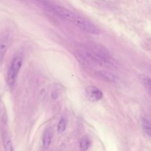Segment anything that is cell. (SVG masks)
<instances>
[{"label": "cell", "mask_w": 151, "mask_h": 151, "mask_svg": "<svg viewBox=\"0 0 151 151\" xmlns=\"http://www.w3.org/2000/svg\"><path fill=\"white\" fill-rule=\"evenodd\" d=\"M3 145L5 151H14L12 140L8 134L6 133L3 134Z\"/></svg>", "instance_id": "8992f818"}, {"label": "cell", "mask_w": 151, "mask_h": 151, "mask_svg": "<svg viewBox=\"0 0 151 151\" xmlns=\"http://www.w3.org/2000/svg\"><path fill=\"white\" fill-rule=\"evenodd\" d=\"M139 78L142 84L149 90H150V78L145 74H140Z\"/></svg>", "instance_id": "30bf717a"}, {"label": "cell", "mask_w": 151, "mask_h": 151, "mask_svg": "<svg viewBox=\"0 0 151 151\" xmlns=\"http://www.w3.org/2000/svg\"><path fill=\"white\" fill-rule=\"evenodd\" d=\"M96 77L107 82L115 83L118 80V77L114 74L104 70H97L94 72Z\"/></svg>", "instance_id": "5b68a950"}, {"label": "cell", "mask_w": 151, "mask_h": 151, "mask_svg": "<svg viewBox=\"0 0 151 151\" xmlns=\"http://www.w3.org/2000/svg\"><path fill=\"white\" fill-rule=\"evenodd\" d=\"M66 129V120L65 118H61L57 125V131L59 133H63Z\"/></svg>", "instance_id": "8fae6325"}, {"label": "cell", "mask_w": 151, "mask_h": 151, "mask_svg": "<svg viewBox=\"0 0 151 151\" xmlns=\"http://www.w3.org/2000/svg\"><path fill=\"white\" fill-rule=\"evenodd\" d=\"M77 27L83 31L94 35H98L100 33L99 28L87 19L75 14L71 21Z\"/></svg>", "instance_id": "7a4b0ae2"}, {"label": "cell", "mask_w": 151, "mask_h": 151, "mask_svg": "<svg viewBox=\"0 0 151 151\" xmlns=\"http://www.w3.org/2000/svg\"><path fill=\"white\" fill-rule=\"evenodd\" d=\"M80 149L81 151H86L90 146V140L87 136L83 137L80 141Z\"/></svg>", "instance_id": "9c48e42d"}, {"label": "cell", "mask_w": 151, "mask_h": 151, "mask_svg": "<svg viewBox=\"0 0 151 151\" xmlns=\"http://www.w3.org/2000/svg\"><path fill=\"white\" fill-rule=\"evenodd\" d=\"M51 130L50 129H48L45 131L42 137V145L44 148H47L49 147L51 142Z\"/></svg>", "instance_id": "ba28073f"}, {"label": "cell", "mask_w": 151, "mask_h": 151, "mask_svg": "<svg viewBox=\"0 0 151 151\" xmlns=\"http://www.w3.org/2000/svg\"><path fill=\"white\" fill-rule=\"evenodd\" d=\"M22 57L17 55L13 57L7 72L6 81L10 87H12L16 82L18 73L22 65Z\"/></svg>", "instance_id": "6da1fadb"}, {"label": "cell", "mask_w": 151, "mask_h": 151, "mask_svg": "<svg viewBox=\"0 0 151 151\" xmlns=\"http://www.w3.org/2000/svg\"><path fill=\"white\" fill-rule=\"evenodd\" d=\"M9 43V34L8 32H5L3 34L0 38V64L2 62L6 52L8 50Z\"/></svg>", "instance_id": "277c9868"}, {"label": "cell", "mask_w": 151, "mask_h": 151, "mask_svg": "<svg viewBox=\"0 0 151 151\" xmlns=\"http://www.w3.org/2000/svg\"><path fill=\"white\" fill-rule=\"evenodd\" d=\"M142 126L144 132L149 137L150 136L151 130H150V120L149 117H145L142 119Z\"/></svg>", "instance_id": "52a82bcc"}, {"label": "cell", "mask_w": 151, "mask_h": 151, "mask_svg": "<svg viewBox=\"0 0 151 151\" xmlns=\"http://www.w3.org/2000/svg\"><path fill=\"white\" fill-rule=\"evenodd\" d=\"M86 96L88 100L92 102H96L103 97L102 91L97 87L90 86L86 88Z\"/></svg>", "instance_id": "3957f363"}]
</instances>
